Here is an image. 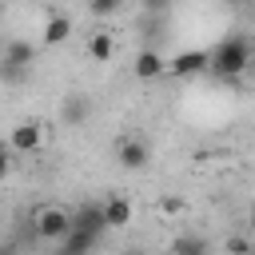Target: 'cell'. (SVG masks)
Returning <instances> with one entry per match:
<instances>
[{"label":"cell","instance_id":"obj_1","mask_svg":"<svg viewBox=\"0 0 255 255\" xmlns=\"http://www.w3.org/2000/svg\"><path fill=\"white\" fill-rule=\"evenodd\" d=\"M251 56H255V48H251L247 36H227V40H219V48L211 52V72L231 80V76H239V72L251 68Z\"/></svg>","mask_w":255,"mask_h":255},{"label":"cell","instance_id":"obj_2","mask_svg":"<svg viewBox=\"0 0 255 255\" xmlns=\"http://www.w3.org/2000/svg\"><path fill=\"white\" fill-rule=\"evenodd\" d=\"M32 231L44 243H64V235L72 231V207H64V203H40L32 211Z\"/></svg>","mask_w":255,"mask_h":255},{"label":"cell","instance_id":"obj_3","mask_svg":"<svg viewBox=\"0 0 255 255\" xmlns=\"http://www.w3.org/2000/svg\"><path fill=\"white\" fill-rule=\"evenodd\" d=\"M40 143H44V124L40 120H20V124L8 128V147L16 155H32Z\"/></svg>","mask_w":255,"mask_h":255},{"label":"cell","instance_id":"obj_4","mask_svg":"<svg viewBox=\"0 0 255 255\" xmlns=\"http://www.w3.org/2000/svg\"><path fill=\"white\" fill-rule=\"evenodd\" d=\"M147 159H151V147H147L139 135H124V139L116 143V163H120L124 171H143Z\"/></svg>","mask_w":255,"mask_h":255},{"label":"cell","instance_id":"obj_5","mask_svg":"<svg viewBox=\"0 0 255 255\" xmlns=\"http://www.w3.org/2000/svg\"><path fill=\"white\" fill-rule=\"evenodd\" d=\"M167 72L171 76H203V72H211V52H203V48H187V52H179L175 60H167Z\"/></svg>","mask_w":255,"mask_h":255},{"label":"cell","instance_id":"obj_6","mask_svg":"<svg viewBox=\"0 0 255 255\" xmlns=\"http://www.w3.org/2000/svg\"><path fill=\"white\" fill-rule=\"evenodd\" d=\"M131 76H135V80H159V76H167V56H163L159 48H143V52H135V60H131Z\"/></svg>","mask_w":255,"mask_h":255},{"label":"cell","instance_id":"obj_7","mask_svg":"<svg viewBox=\"0 0 255 255\" xmlns=\"http://www.w3.org/2000/svg\"><path fill=\"white\" fill-rule=\"evenodd\" d=\"M88 116H92V96L68 92V96L60 100V120H64V128H84Z\"/></svg>","mask_w":255,"mask_h":255},{"label":"cell","instance_id":"obj_8","mask_svg":"<svg viewBox=\"0 0 255 255\" xmlns=\"http://www.w3.org/2000/svg\"><path fill=\"white\" fill-rule=\"evenodd\" d=\"M131 219H135V207H131L128 195H108L104 199V223H108V231H124Z\"/></svg>","mask_w":255,"mask_h":255},{"label":"cell","instance_id":"obj_9","mask_svg":"<svg viewBox=\"0 0 255 255\" xmlns=\"http://www.w3.org/2000/svg\"><path fill=\"white\" fill-rule=\"evenodd\" d=\"M72 227H80V231H92L96 239L108 231V223H104V203H80L76 211H72Z\"/></svg>","mask_w":255,"mask_h":255},{"label":"cell","instance_id":"obj_10","mask_svg":"<svg viewBox=\"0 0 255 255\" xmlns=\"http://www.w3.org/2000/svg\"><path fill=\"white\" fill-rule=\"evenodd\" d=\"M68 36H72V20H68V16H48L44 28H40V44H48V48L64 44Z\"/></svg>","mask_w":255,"mask_h":255},{"label":"cell","instance_id":"obj_11","mask_svg":"<svg viewBox=\"0 0 255 255\" xmlns=\"http://www.w3.org/2000/svg\"><path fill=\"white\" fill-rule=\"evenodd\" d=\"M0 60H8V64H20V68H32V60H36V48H32V40H8V44L0 48Z\"/></svg>","mask_w":255,"mask_h":255},{"label":"cell","instance_id":"obj_12","mask_svg":"<svg viewBox=\"0 0 255 255\" xmlns=\"http://www.w3.org/2000/svg\"><path fill=\"white\" fill-rule=\"evenodd\" d=\"M92 247H96V235H92V231H80V227H72V231L64 235V243H60L64 255H88Z\"/></svg>","mask_w":255,"mask_h":255},{"label":"cell","instance_id":"obj_13","mask_svg":"<svg viewBox=\"0 0 255 255\" xmlns=\"http://www.w3.org/2000/svg\"><path fill=\"white\" fill-rule=\"evenodd\" d=\"M112 52H116V44H112L108 32H92V36H88V56H92L96 64H108Z\"/></svg>","mask_w":255,"mask_h":255},{"label":"cell","instance_id":"obj_14","mask_svg":"<svg viewBox=\"0 0 255 255\" xmlns=\"http://www.w3.org/2000/svg\"><path fill=\"white\" fill-rule=\"evenodd\" d=\"M207 251H211L207 239H203V235H191V231L179 235V239L171 243V255H207Z\"/></svg>","mask_w":255,"mask_h":255},{"label":"cell","instance_id":"obj_15","mask_svg":"<svg viewBox=\"0 0 255 255\" xmlns=\"http://www.w3.org/2000/svg\"><path fill=\"white\" fill-rule=\"evenodd\" d=\"M28 72H32V68H20V64L0 60V80H4V84H20V80H28Z\"/></svg>","mask_w":255,"mask_h":255},{"label":"cell","instance_id":"obj_16","mask_svg":"<svg viewBox=\"0 0 255 255\" xmlns=\"http://www.w3.org/2000/svg\"><path fill=\"white\" fill-rule=\"evenodd\" d=\"M251 247H255V243H251V239H243V235H231V239L223 243V251H227V255H251Z\"/></svg>","mask_w":255,"mask_h":255},{"label":"cell","instance_id":"obj_17","mask_svg":"<svg viewBox=\"0 0 255 255\" xmlns=\"http://www.w3.org/2000/svg\"><path fill=\"white\" fill-rule=\"evenodd\" d=\"M88 4H92V12H96V16H112L124 0H88Z\"/></svg>","mask_w":255,"mask_h":255},{"label":"cell","instance_id":"obj_18","mask_svg":"<svg viewBox=\"0 0 255 255\" xmlns=\"http://www.w3.org/2000/svg\"><path fill=\"white\" fill-rule=\"evenodd\" d=\"M159 211H163V215H179V211H183V203H179V199H163V203H159Z\"/></svg>","mask_w":255,"mask_h":255},{"label":"cell","instance_id":"obj_19","mask_svg":"<svg viewBox=\"0 0 255 255\" xmlns=\"http://www.w3.org/2000/svg\"><path fill=\"white\" fill-rule=\"evenodd\" d=\"M8 155H12V151H0V183H4L8 171H12V159H8Z\"/></svg>","mask_w":255,"mask_h":255},{"label":"cell","instance_id":"obj_20","mask_svg":"<svg viewBox=\"0 0 255 255\" xmlns=\"http://www.w3.org/2000/svg\"><path fill=\"white\" fill-rule=\"evenodd\" d=\"M167 4H171V0H143V8H147V12H163Z\"/></svg>","mask_w":255,"mask_h":255},{"label":"cell","instance_id":"obj_21","mask_svg":"<svg viewBox=\"0 0 255 255\" xmlns=\"http://www.w3.org/2000/svg\"><path fill=\"white\" fill-rule=\"evenodd\" d=\"M247 227H251V235H255V199H251V207H247Z\"/></svg>","mask_w":255,"mask_h":255},{"label":"cell","instance_id":"obj_22","mask_svg":"<svg viewBox=\"0 0 255 255\" xmlns=\"http://www.w3.org/2000/svg\"><path fill=\"white\" fill-rule=\"evenodd\" d=\"M120 255H143V247H124Z\"/></svg>","mask_w":255,"mask_h":255},{"label":"cell","instance_id":"obj_23","mask_svg":"<svg viewBox=\"0 0 255 255\" xmlns=\"http://www.w3.org/2000/svg\"><path fill=\"white\" fill-rule=\"evenodd\" d=\"M0 255H16V251H12V247H8V243H0Z\"/></svg>","mask_w":255,"mask_h":255},{"label":"cell","instance_id":"obj_24","mask_svg":"<svg viewBox=\"0 0 255 255\" xmlns=\"http://www.w3.org/2000/svg\"><path fill=\"white\" fill-rule=\"evenodd\" d=\"M251 255H255V247H251Z\"/></svg>","mask_w":255,"mask_h":255},{"label":"cell","instance_id":"obj_25","mask_svg":"<svg viewBox=\"0 0 255 255\" xmlns=\"http://www.w3.org/2000/svg\"><path fill=\"white\" fill-rule=\"evenodd\" d=\"M60 255H64V251H60Z\"/></svg>","mask_w":255,"mask_h":255}]
</instances>
